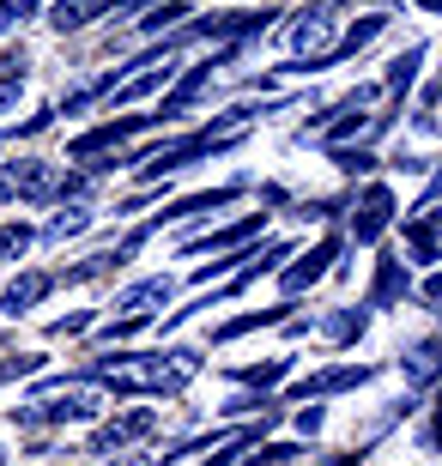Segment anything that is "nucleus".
<instances>
[{
  "label": "nucleus",
  "instance_id": "1",
  "mask_svg": "<svg viewBox=\"0 0 442 466\" xmlns=\"http://www.w3.org/2000/svg\"><path fill=\"white\" fill-rule=\"evenodd\" d=\"M206 351L200 346H158V351H103L67 370V381H91L103 394H188L200 376Z\"/></svg>",
  "mask_w": 442,
  "mask_h": 466
},
{
  "label": "nucleus",
  "instance_id": "2",
  "mask_svg": "<svg viewBox=\"0 0 442 466\" xmlns=\"http://www.w3.org/2000/svg\"><path fill=\"white\" fill-rule=\"evenodd\" d=\"M272 6H237V13H200V18H188L182 25V43H242V36H267V25H272Z\"/></svg>",
  "mask_w": 442,
  "mask_h": 466
},
{
  "label": "nucleus",
  "instance_id": "3",
  "mask_svg": "<svg viewBox=\"0 0 442 466\" xmlns=\"http://www.w3.org/2000/svg\"><path fill=\"white\" fill-rule=\"evenodd\" d=\"M334 0H315V6H303V13L291 18V61H303L309 73H322L327 67V55H334Z\"/></svg>",
  "mask_w": 442,
  "mask_h": 466
},
{
  "label": "nucleus",
  "instance_id": "4",
  "mask_svg": "<svg viewBox=\"0 0 442 466\" xmlns=\"http://www.w3.org/2000/svg\"><path fill=\"white\" fill-rule=\"evenodd\" d=\"M146 127H158V109L152 116H116V121H98L91 134H79V139H67V157L73 164H98V157H109V152H121L134 134H146Z\"/></svg>",
  "mask_w": 442,
  "mask_h": 466
},
{
  "label": "nucleus",
  "instance_id": "5",
  "mask_svg": "<svg viewBox=\"0 0 442 466\" xmlns=\"http://www.w3.org/2000/svg\"><path fill=\"white\" fill-rule=\"evenodd\" d=\"M0 182H6L13 200L43 207V200H55V188H61V164H49V157H0Z\"/></svg>",
  "mask_w": 442,
  "mask_h": 466
},
{
  "label": "nucleus",
  "instance_id": "6",
  "mask_svg": "<svg viewBox=\"0 0 442 466\" xmlns=\"http://www.w3.org/2000/svg\"><path fill=\"white\" fill-rule=\"evenodd\" d=\"M152 431H158V412H152V406H128V412H116V418H98V431H91L86 454L116 461L121 449H134L139 436H152Z\"/></svg>",
  "mask_w": 442,
  "mask_h": 466
},
{
  "label": "nucleus",
  "instance_id": "7",
  "mask_svg": "<svg viewBox=\"0 0 442 466\" xmlns=\"http://www.w3.org/2000/svg\"><path fill=\"white\" fill-rule=\"evenodd\" d=\"M170 303H176V279L158 273V279H139V285H128V291L116 297V315L146 328V321H158V315H170Z\"/></svg>",
  "mask_w": 442,
  "mask_h": 466
},
{
  "label": "nucleus",
  "instance_id": "8",
  "mask_svg": "<svg viewBox=\"0 0 442 466\" xmlns=\"http://www.w3.org/2000/svg\"><path fill=\"white\" fill-rule=\"evenodd\" d=\"M345 225H352V242H357V248H370V242L394 225V188H388V182H370V188L357 194Z\"/></svg>",
  "mask_w": 442,
  "mask_h": 466
},
{
  "label": "nucleus",
  "instance_id": "9",
  "mask_svg": "<svg viewBox=\"0 0 442 466\" xmlns=\"http://www.w3.org/2000/svg\"><path fill=\"white\" fill-rule=\"evenodd\" d=\"M400 237H406V267H437L442 260V207H418L400 225Z\"/></svg>",
  "mask_w": 442,
  "mask_h": 466
},
{
  "label": "nucleus",
  "instance_id": "10",
  "mask_svg": "<svg viewBox=\"0 0 442 466\" xmlns=\"http://www.w3.org/2000/svg\"><path fill=\"white\" fill-rule=\"evenodd\" d=\"M412 297V273H406V255H375V279H370V297H364V309H400Z\"/></svg>",
  "mask_w": 442,
  "mask_h": 466
},
{
  "label": "nucleus",
  "instance_id": "11",
  "mask_svg": "<svg viewBox=\"0 0 442 466\" xmlns=\"http://www.w3.org/2000/svg\"><path fill=\"white\" fill-rule=\"evenodd\" d=\"M375 381V363H334V370H315L291 388V400H327V394H345V388H364Z\"/></svg>",
  "mask_w": 442,
  "mask_h": 466
},
{
  "label": "nucleus",
  "instance_id": "12",
  "mask_svg": "<svg viewBox=\"0 0 442 466\" xmlns=\"http://www.w3.org/2000/svg\"><path fill=\"white\" fill-rule=\"evenodd\" d=\"M242 200V182H224V188H206V194H188V200H170V207L146 218V230H164V225H182V218H200V212H219V207H237Z\"/></svg>",
  "mask_w": 442,
  "mask_h": 466
},
{
  "label": "nucleus",
  "instance_id": "13",
  "mask_svg": "<svg viewBox=\"0 0 442 466\" xmlns=\"http://www.w3.org/2000/svg\"><path fill=\"white\" fill-rule=\"evenodd\" d=\"M334 255H340V237H322L309 255H291V267H279V291H285V297H303L309 285L327 273V260H334Z\"/></svg>",
  "mask_w": 442,
  "mask_h": 466
},
{
  "label": "nucleus",
  "instance_id": "14",
  "mask_svg": "<svg viewBox=\"0 0 442 466\" xmlns=\"http://www.w3.org/2000/svg\"><path fill=\"white\" fill-rule=\"evenodd\" d=\"M55 291V273H43V267H25V273H13L6 279V291H0V315H31L43 297Z\"/></svg>",
  "mask_w": 442,
  "mask_h": 466
},
{
  "label": "nucleus",
  "instance_id": "15",
  "mask_svg": "<svg viewBox=\"0 0 442 466\" xmlns=\"http://www.w3.org/2000/svg\"><path fill=\"white\" fill-rule=\"evenodd\" d=\"M261 225H267V212H242L237 225H224V230H206V237L182 242V255H237V248H242L249 237H255Z\"/></svg>",
  "mask_w": 442,
  "mask_h": 466
},
{
  "label": "nucleus",
  "instance_id": "16",
  "mask_svg": "<svg viewBox=\"0 0 442 466\" xmlns=\"http://www.w3.org/2000/svg\"><path fill=\"white\" fill-rule=\"evenodd\" d=\"M400 370H406L412 388H430V381H442V328H437V333H425L418 346L400 351Z\"/></svg>",
  "mask_w": 442,
  "mask_h": 466
},
{
  "label": "nucleus",
  "instance_id": "17",
  "mask_svg": "<svg viewBox=\"0 0 442 466\" xmlns=\"http://www.w3.org/2000/svg\"><path fill=\"white\" fill-rule=\"evenodd\" d=\"M91 225H98V207H61L36 237H43V242H73V237H86Z\"/></svg>",
  "mask_w": 442,
  "mask_h": 466
},
{
  "label": "nucleus",
  "instance_id": "18",
  "mask_svg": "<svg viewBox=\"0 0 442 466\" xmlns=\"http://www.w3.org/2000/svg\"><path fill=\"white\" fill-rule=\"evenodd\" d=\"M188 18H194V6H188V0H152V6H146V18H139V31L146 36H164V31H182Z\"/></svg>",
  "mask_w": 442,
  "mask_h": 466
},
{
  "label": "nucleus",
  "instance_id": "19",
  "mask_svg": "<svg viewBox=\"0 0 442 466\" xmlns=\"http://www.w3.org/2000/svg\"><path fill=\"white\" fill-rule=\"evenodd\" d=\"M382 31H388V18H382V13H370V18H357L352 31H345L340 43H334V55H327V67H340V61H352V55L364 49V43H375V36H382Z\"/></svg>",
  "mask_w": 442,
  "mask_h": 466
},
{
  "label": "nucleus",
  "instance_id": "20",
  "mask_svg": "<svg viewBox=\"0 0 442 466\" xmlns=\"http://www.w3.org/2000/svg\"><path fill=\"white\" fill-rule=\"evenodd\" d=\"M285 309H291V303H279V309H255V315H237V321H224L212 339H219V346H231V339H242V333H255V328H285V321H291Z\"/></svg>",
  "mask_w": 442,
  "mask_h": 466
},
{
  "label": "nucleus",
  "instance_id": "21",
  "mask_svg": "<svg viewBox=\"0 0 442 466\" xmlns=\"http://www.w3.org/2000/svg\"><path fill=\"white\" fill-rule=\"evenodd\" d=\"M418 67H425V43H412V49L394 55L388 73H382V91H394V97H400V91H406L412 79H418Z\"/></svg>",
  "mask_w": 442,
  "mask_h": 466
},
{
  "label": "nucleus",
  "instance_id": "22",
  "mask_svg": "<svg viewBox=\"0 0 442 466\" xmlns=\"http://www.w3.org/2000/svg\"><path fill=\"white\" fill-rule=\"evenodd\" d=\"M364 328H370V309H364V303H357V309H334V315H322V333L334 339V346H352Z\"/></svg>",
  "mask_w": 442,
  "mask_h": 466
},
{
  "label": "nucleus",
  "instance_id": "23",
  "mask_svg": "<svg viewBox=\"0 0 442 466\" xmlns=\"http://www.w3.org/2000/svg\"><path fill=\"white\" fill-rule=\"evenodd\" d=\"M303 442H255V449L242 454V466H297L303 461Z\"/></svg>",
  "mask_w": 442,
  "mask_h": 466
},
{
  "label": "nucleus",
  "instance_id": "24",
  "mask_svg": "<svg viewBox=\"0 0 442 466\" xmlns=\"http://www.w3.org/2000/svg\"><path fill=\"white\" fill-rule=\"evenodd\" d=\"M291 376V358H267V363H249V370H231V381H242V388H261L267 394L272 381Z\"/></svg>",
  "mask_w": 442,
  "mask_h": 466
},
{
  "label": "nucleus",
  "instance_id": "25",
  "mask_svg": "<svg viewBox=\"0 0 442 466\" xmlns=\"http://www.w3.org/2000/svg\"><path fill=\"white\" fill-rule=\"evenodd\" d=\"M91 18H98V6H91V0H55V6H49V25L61 36H67V31H86Z\"/></svg>",
  "mask_w": 442,
  "mask_h": 466
},
{
  "label": "nucleus",
  "instance_id": "26",
  "mask_svg": "<svg viewBox=\"0 0 442 466\" xmlns=\"http://www.w3.org/2000/svg\"><path fill=\"white\" fill-rule=\"evenodd\" d=\"M31 242H36L31 225H18V218H13V225H0V260H25V255H31Z\"/></svg>",
  "mask_w": 442,
  "mask_h": 466
},
{
  "label": "nucleus",
  "instance_id": "27",
  "mask_svg": "<svg viewBox=\"0 0 442 466\" xmlns=\"http://www.w3.org/2000/svg\"><path fill=\"white\" fill-rule=\"evenodd\" d=\"M334 170L364 176V170H375V152H370V146H334Z\"/></svg>",
  "mask_w": 442,
  "mask_h": 466
},
{
  "label": "nucleus",
  "instance_id": "28",
  "mask_svg": "<svg viewBox=\"0 0 442 466\" xmlns=\"http://www.w3.org/2000/svg\"><path fill=\"white\" fill-rule=\"evenodd\" d=\"M36 6L43 0H0V36H13L25 18H36Z\"/></svg>",
  "mask_w": 442,
  "mask_h": 466
},
{
  "label": "nucleus",
  "instance_id": "29",
  "mask_svg": "<svg viewBox=\"0 0 442 466\" xmlns=\"http://www.w3.org/2000/svg\"><path fill=\"white\" fill-rule=\"evenodd\" d=\"M98 328V315L91 309H79V315H55L49 321V339H73V333H91Z\"/></svg>",
  "mask_w": 442,
  "mask_h": 466
},
{
  "label": "nucleus",
  "instance_id": "30",
  "mask_svg": "<svg viewBox=\"0 0 442 466\" xmlns=\"http://www.w3.org/2000/svg\"><path fill=\"white\" fill-rule=\"evenodd\" d=\"M272 406H279V400H267V394H237V400H224V412H231V418H249V412L267 418Z\"/></svg>",
  "mask_w": 442,
  "mask_h": 466
},
{
  "label": "nucleus",
  "instance_id": "31",
  "mask_svg": "<svg viewBox=\"0 0 442 466\" xmlns=\"http://www.w3.org/2000/svg\"><path fill=\"white\" fill-rule=\"evenodd\" d=\"M36 370H43V358H36V351H25V358H0V388H6V381H18V376H36Z\"/></svg>",
  "mask_w": 442,
  "mask_h": 466
},
{
  "label": "nucleus",
  "instance_id": "32",
  "mask_svg": "<svg viewBox=\"0 0 442 466\" xmlns=\"http://www.w3.org/2000/svg\"><path fill=\"white\" fill-rule=\"evenodd\" d=\"M418 207H442V157H437V170H430V182H425V200ZM412 207V212H418Z\"/></svg>",
  "mask_w": 442,
  "mask_h": 466
},
{
  "label": "nucleus",
  "instance_id": "33",
  "mask_svg": "<svg viewBox=\"0 0 442 466\" xmlns=\"http://www.w3.org/2000/svg\"><path fill=\"white\" fill-rule=\"evenodd\" d=\"M98 6V18H109V13H128V6H152V0H91Z\"/></svg>",
  "mask_w": 442,
  "mask_h": 466
},
{
  "label": "nucleus",
  "instance_id": "34",
  "mask_svg": "<svg viewBox=\"0 0 442 466\" xmlns=\"http://www.w3.org/2000/svg\"><path fill=\"white\" fill-rule=\"evenodd\" d=\"M297 431H303V436L322 431V406H303V412H297Z\"/></svg>",
  "mask_w": 442,
  "mask_h": 466
},
{
  "label": "nucleus",
  "instance_id": "35",
  "mask_svg": "<svg viewBox=\"0 0 442 466\" xmlns=\"http://www.w3.org/2000/svg\"><path fill=\"white\" fill-rule=\"evenodd\" d=\"M18 97H25V86H0V116H13Z\"/></svg>",
  "mask_w": 442,
  "mask_h": 466
},
{
  "label": "nucleus",
  "instance_id": "36",
  "mask_svg": "<svg viewBox=\"0 0 442 466\" xmlns=\"http://www.w3.org/2000/svg\"><path fill=\"white\" fill-rule=\"evenodd\" d=\"M418 297H425V303H442V273H430L425 285H418Z\"/></svg>",
  "mask_w": 442,
  "mask_h": 466
},
{
  "label": "nucleus",
  "instance_id": "37",
  "mask_svg": "<svg viewBox=\"0 0 442 466\" xmlns=\"http://www.w3.org/2000/svg\"><path fill=\"white\" fill-rule=\"evenodd\" d=\"M412 6H425V13H437V18H442V0H412Z\"/></svg>",
  "mask_w": 442,
  "mask_h": 466
},
{
  "label": "nucleus",
  "instance_id": "38",
  "mask_svg": "<svg viewBox=\"0 0 442 466\" xmlns=\"http://www.w3.org/2000/svg\"><path fill=\"white\" fill-rule=\"evenodd\" d=\"M437 104H442V86H437V91H430V104H425V109H430V116H437Z\"/></svg>",
  "mask_w": 442,
  "mask_h": 466
},
{
  "label": "nucleus",
  "instance_id": "39",
  "mask_svg": "<svg viewBox=\"0 0 442 466\" xmlns=\"http://www.w3.org/2000/svg\"><path fill=\"white\" fill-rule=\"evenodd\" d=\"M437 442H442V406H437Z\"/></svg>",
  "mask_w": 442,
  "mask_h": 466
},
{
  "label": "nucleus",
  "instance_id": "40",
  "mask_svg": "<svg viewBox=\"0 0 442 466\" xmlns=\"http://www.w3.org/2000/svg\"><path fill=\"white\" fill-rule=\"evenodd\" d=\"M0 466H6V449H0Z\"/></svg>",
  "mask_w": 442,
  "mask_h": 466
}]
</instances>
